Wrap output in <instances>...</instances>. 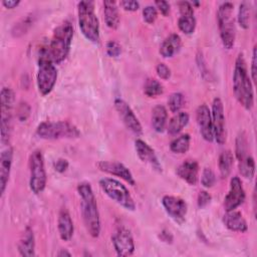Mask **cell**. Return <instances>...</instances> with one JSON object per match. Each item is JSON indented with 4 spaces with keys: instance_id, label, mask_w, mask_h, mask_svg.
<instances>
[{
    "instance_id": "13",
    "label": "cell",
    "mask_w": 257,
    "mask_h": 257,
    "mask_svg": "<svg viewBox=\"0 0 257 257\" xmlns=\"http://www.w3.org/2000/svg\"><path fill=\"white\" fill-rule=\"evenodd\" d=\"M113 248L118 256H131L135 251V241L132 232L125 227H119L111 237Z\"/></svg>"
},
{
    "instance_id": "32",
    "label": "cell",
    "mask_w": 257,
    "mask_h": 257,
    "mask_svg": "<svg viewBox=\"0 0 257 257\" xmlns=\"http://www.w3.org/2000/svg\"><path fill=\"white\" fill-rule=\"evenodd\" d=\"M251 17V6L249 2H242L239 6L238 11V23L243 29H248L250 26Z\"/></svg>"
},
{
    "instance_id": "11",
    "label": "cell",
    "mask_w": 257,
    "mask_h": 257,
    "mask_svg": "<svg viewBox=\"0 0 257 257\" xmlns=\"http://www.w3.org/2000/svg\"><path fill=\"white\" fill-rule=\"evenodd\" d=\"M212 125L214 140L219 145H224L226 142V125L223 102L219 97H215L212 103L211 110Z\"/></svg>"
},
{
    "instance_id": "36",
    "label": "cell",
    "mask_w": 257,
    "mask_h": 257,
    "mask_svg": "<svg viewBox=\"0 0 257 257\" xmlns=\"http://www.w3.org/2000/svg\"><path fill=\"white\" fill-rule=\"evenodd\" d=\"M143 18L145 22L153 24L158 18V9L154 5H147L143 9Z\"/></svg>"
},
{
    "instance_id": "18",
    "label": "cell",
    "mask_w": 257,
    "mask_h": 257,
    "mask_svg": "<svg viewBox=\"0 0 257 257\" xmlns=\"http://www.w3.org/2000/svg\"><path fill=\"white\" fill-rule=\"evenodd\" d=\"M135 149L140 160L148 165H150L154 170L158 172H162V166L159 162V159L153 150L145 141L138 139L135 142Z\"/></svg>"
},
{
    "instance_id": "1",
    "label": "cell",
    "mask_w": 257,
    "mask_h": 257,
    "mask_svg": "<svg viewBox=\"0 0 257 257\" xmlns=\"http://www.w3.org/2000/svg\"><path fill=\"white\" fill-rule=\"evenodd\" d=\"M77 193L80 198L81 214L86 231L91 237L97 238L100 233V218L93 190L89 183L82 182L77 186Z\"/></svg>"
},
{
    "instance_id": "43",
    "label": "cell",
    "mask_w": 257,
    "mask_h": 257,
    "mask_svg": "<svg viewBox=\"0 0 257 257\" xmlns=\"http://www.w3.org/2000/svg\"><path fill=\"white\" fill-rule=\"evenodd\" d=\"M120 7H122L125 11H137L140 8V3L138 1H134V0H124V1H120L119 2Z\"/></svg>"
},
{
    "instance_id": "3",
    "label": "cell",
    "mask_w": 257,
    "mask_h": 257,
    "mask_svg": "<svg viewBox=\"0 0 257 257\" xmlns=\"http://www.w3.org/2000/svg\"><path fill=\"white\" fill-rule=\"evenodd\" d=\"M73 26L69 21L59 24L53 31L52 38L47 45L48 55L54 64L62 62L68 55L72 38Z\"/></svg>"
},
{
    "instance_id": "24",
    "label": "cell",
    "mask_w": 257,
    "mask_h": 257,
    "mask_svg": "<svg viewBox=\"0 0 257 257\" xmlns=\"http://www.w3.org/2000/svg\"><path fill=\"white\" fill-rule=\"evenodd\" d=\"M181 47L182 39L180 35L177 33H173L165 38V40L162 42L160 46V54L165 58H170L178 53Z\"/></svg>"
},
{
    "instance_id": "25",
    "label": "cell",
    "mask_w": 257,
    "mask_h": 257,
    "mask_svg": "<svg viewBox=\"0 0 257 257\" xmlns=\"http://www.w3.org/2000/svg\"><path fill=\"white\" fill-rule=\"evenodd\" d=\"M104 21L107 27L116 29L119 25V14L115 1H103Z\"/></svg>"
},
{
    "instance_id": "39",
    "label": "cell",
    "mask_w": 257,
    "mask_h": 257,
    "mask_svg": "<svg viewBox=\"0 0 257 257\" xmlns=\"http://www.w3.org/2000/svg\"><path fill=\"white\" fill-rule=\"evenodd\" d=\"M180 15H194V6L188 1L178 2Z\"/></svg>"
},
{
    "instance_id": "19",
    "label": "cell",
    "mask_w": 257,
    "mask_h": 257,
    "mask_svg": "<svg viewBox=\"0 0 257 257\" xmlns=\"http://www.w3.org/2000/svg\"><path fill=\"white\" fill-rule=\"evenodd\" d=\"M13 162V149L7 146L2 150L0 155V193L1 196L4 194Z\"/></svg>"
},
{
    "instance_id": "16",
    "label": "cell",
    "mask_w": 257,
    "mask_h": 257,
    "mask_svg": "<svg viewBox=\"0 0 257 257\" xmlns=\"http://www.w3.org/2000/svg\"><path fill=\"white\" fill-rule=\"evenodd\" d=\"M97 168L106 174L116 176L132 186H135L136 181L131 171L121 163L115 161H100L96 164Z\"/></svg>"
},
{
    "instance_id": "2",
    "label": "cell",
    "mask_w": 257,
    "mask_h": 257,
    "mask_svg": "<svg viewBox=\"0 0 257 257\" xmlns=\"http://www.w3.org/2000/svg\"><path fill=\"white\" fill-rule=\"evenodd\" d=\"M233 91L236 99L245 108L250 110L254 104V90L251 77L248 74L247 64L243 53H239L233 70Z\"/></svg>"
},
{
    "instance_id": "9",
    "label": "cell",
    "mask_w": 257,
    "mask_h": 257,
    "mask_svg": "<svg viewBox=\"0 0 257 257\" xmlns=\"http://www.w3.org/2000/svg\"><path fill=\"white\" fill-rule=\"evenodd\" d=\"M29 187L34 194H40L44 191L47 182V176L44 165V158L39 150H35L29 157Z\"/></svg>"
},
{
    "instance_id": "29",
    "label": "cell",
    "mask_w": 257,
    "mask_h": 257,
    "mask_svg": "<svg viewBox=\"0 0 257 257\" xmlns=\"http://www.w3.org/2000/svg\"><path fill=\"white\" fill-rule=\"evenodd\" d=\"M191 137L189 134L181 135L180 137L174 139L170 144V150L175 154H185L190 148Z\"/></svg>"
},
{
    "instance_id": "5",
    "label": "cell",
    "mask_w": 257,
    "mask_h": 257,
    "mask_svg": "<svg viewBox=\"0 0 257 257\" xmlns=\"http://www.w3.org/2000/svg\"><path fill=\"white\" fill-rule=\"evenodd\" d=\"M57 80V69L48 55L47 46L39 51L38 71L36 75V83L39 92L42 95L49 94Z\"/></svg>"
},
{
    "instance_id": "35",
    "label": "cell",
    "mask_w": 257,
    "mask_h": 257,
    "mask_svg": "<svg viewBox=\"0 0 257 257\" xmlns=\"http://www.w3.org/2000/svg\"><path fill=\"white\" fill-rule=\"evenodd\" d=\"M216 182V176L210 168H205L202 172L201 183L205 188H211Z\"/></svg>"
},
{
    "instance_id": "12",
    "label": "cell",
    "mask_w": 257,
    "mask_h": 257,
    "mask_svg": "<svg viewBox=\"0 0 257 257\" xmlns=\"http://www.w3.org/2000/svg\"><path fill=\"white\" fill-rule=\"evenodd\" d=\"M114 108L117 111L121 121L126 126L127 130H130L132 133H134L137 136H140L143 134V127L142 124L135 114L132 107L127 104V102L121 98H115L114 99Z\"/></svg>"
},
{
    "instance_id": "26",
    "label": "cell",
    "mask_w": 257,
    "mask_h": 257,
    "mask_svg": "<svg viewBox=\"0 0 257 257\" xmlns=\"http://www.w3.org/2000/svg\"><path fill=\"white\" fill-rule=\"evenodd\" d=\"M168 120V111L162 104L156 105L152 110V125L157 133H163Z\"/></svg>"
},
{
    "instance_id": "22",
    "label": "cell",
    "mask_w": 257,
    "mask_h": 257,
    "mask_svg": "<svg viewBox=\"0 0 257 257\" xmlns=\"http://www.w3.org/2000/svg\"><path fill=\"white\" fill-rule=\"evenodd\" d=\"M224 225L233 232L245 233L248 230V225L243 217V215L239 211H228L223 216Z\"/></svg>"
},
{
    "instance_id": "31",
    "label": "cell",
    "mask_w": 257,
    "mask_h": 257,
    "mask_svg": "<svg viewBox=\"0 0 257 257\" xmlns=\"http://www.w3.org/2000/svg\"><path fill=\"white\" fill-rule=\"evenodd\" d=\"M164 92L162 83L155 78H148L144 84V93L148 97H157Z\"/></svg>"
},
{
    "instance_id": "14",
    "label": "cell",
    "mask_w": 257,
    "mask_h": 257,
    "mask_svg": "<svg viewBox=\"0 0 257 257\" xmlns=\"http://www.w3.org/2000/svg\"><path fill=\"white\" fill-rule=\"evenodd\" d=\"M162 205L167 214L178 224H183L188 211L187 203L180 197L166 195L162 199Z\"/></svg>"
},
{
    "instance_id": "27",
    "label": "cell",
    "mask_w": 257,
    "mask_h": 257,
    "mask_svg": "<svg viewBox=\"0 0 257 257\" xmlns=\"http://www.w3.org/2000/svg\"><path fill=\"white\" fill-rule=\"evenodd\" d=\"M190 116L186 111H179L174 114L168 124V133L172 136L179 134L189 122Z\"/></svg>"
},
{
    "instance_id": "10",
    "label": "cell",
    "mask_w": 257,
    "mask_h": 257,
    "mask_svg": "<svg viewBox=\"0 0 257 257\" xmlns=\"http://www.w3.org/2000/svg\"><path fill=\"white\" fill-rule=\"evenodd\" d=\"M235 156L238 161V169L240 174L251 180L255 174V162L248 151V141L244 132L239 133L235 143Z\"/></svg>"
},
{
    "instance_id": "40",
    "label": "cell",
    "mask_w": 257,
    "mask_h": 257,
    "mask_svg": "<svg viewBox=\"0 0 257 257\" xmlns=\"http://www.w3.org/2000/svg\"><path fill=\"white\" fill-rule=\"evenodd\" d=\"M212 200L211 195L207 192V191H200L198 194V198H197V204L199 208H204L206 207Z\"/></svg>"
},
{
    "instance_id": "48",
    "label": "cell",
    "mask_w": 257,
    "mask_h": 257,
    "mask_svg": "<svg viewBox=\"0 0 257 257\" xmlns=\"http://www.w3.org/2000/svg\"><path fill=\"white\" fill-rule=\"evenodd\" d=\"M57 256H59V257H63V256H71V254L68 252V251H66L65 249H60V251L56 254Z\"/></svg>"
},
{
    "instance_id": "41",
    "label": "cell",
    "mask_w": 257,
    "mask_h": 257,
    "mask_svg": "<svg viewBox=\"0 0 257 257\" xmlns=\"http://www.w3.org/2000/svg\"><path fill=\"white\" fill-rule=\"evenodd\" d=\"M257 53H256V45H254L252 50V59H251V67H250V77L253 82H256L257 79Z\"/></svg>"
},
{
    "instance_id": "17",
    "label": "cell",
    "mask_w": 257,
    "mask_h": 257,
    "mask_svg": "<svg viewBox=\"0 0 257 257\" xmlns=\"http://www.w3.org/2000/svg\"><path fill=\"white\" fill-rule=\"evenodd\" d=\"M196 119L203 139L207 142L214 140L211 110L206 104H201L196 110Z\"/></svg>"
},
{
    "instance_id": "45",
    "label": "cell",
    "mask_w": 257,
    "mask_h": 257,
    "mask_svg": "<svg viewBox=\"0 0 257 257\" xmlns=\"http://www.w3.org/2000/svg\"><path fill=\"white\" fill-rule=\"evenodd\" d=\"M155 7L159 9L164 16H167L170 12V3L167 1H155Z\"/></svg>"
},
{
    "instance_id": "7",
    "label": "cell",
    "mask_w": 257,
    "mask_h": 257,
    "mask_svg": "<svg viewBox=\"0 0 257 257\" xmlns=\"http://www.w3.org/2000/svg\"><path fill=\"white\" fill-rule=\"evenodd\" d=\"M36 135L44 140L76 139L80 137V132L77 126L66 120L43 121L38 124Z\"/></svg>"
},
{
    "instance_id": "38",
    "label": "cell",
    "mask_w": 257,
    "mask_h": 257,
    "mask_svg": "<svg viewBox=\"0 0 257 257\" xmlns=\"http://www.w3.org/2000/svg\"><path fill=\"white\" fill-rule=\"evenodd\" d=\"M30 114V106L26 102H20L17 107V116L19 120H26Z\"/></svg>"
},
{
    "instance_id": "47",
    "label": "cell",
    "mask_w": 257,
    "mask_h": 257,
    "mask_svg": "<svg viewBox=\"0 0 257 257\" xmlns=\"http://www.w3.org/2000/svg\"><path fill=\"white\" fill-rule=\"evenodd\" d=\"M19 4H20L19 0H3L2 1V5L8 9H13L17 7Z\"/></svg>"
},
{
    "instance_id": "34",
    "label": "cell",
    "mask_w": 257,
    "mask_h": 257,
    "mask_svg": "<svg viewBox=\"0 0 257 257\" xmlns=\"http://www.w3.org/2000/svg\"><path fill=\"white\" fill-rule=\"evenodd\" d=\"M184 102H185V98L181 92L172 93L168 99L169 108L174 113H177L181 110V108L184 105Z\"/></svg>"
},
{
    "instance_id": "33",
    "label": "cell",
    "mask_w": 257,
    "mask_h": 257,
    "mask_svg": "<svg viewBox=\"0 0 257 257\" xmlns=\"http://www.w3.org/2000/svg\"><path fill=\"white\" fill-rule=\"evenodd\" d=\"M178 27L185 34H192L196 28V18L194 15H180Z\"/></svg>"
},
{
    "instance_id": "44",
    "label": "cell",
    "mask_w": 257,
    "mask_h": 257,
    "mask_svg": "<svg viewBox=\"0 0 257 257\" xmlns=\"http://www.w3.org/2000/svg\"><path fill=\"white\" fill-rule=\"evenodd\" d=\"M68 161L65 159H58L53 163V168L58 173H64L68 169Z\"/></svg>"
},
{
    "instance_id": "46",
    "label": "cell",
    "mask_w": 257,
    "mask_h": 257,
    "mask_svg": "<svg viewBox=\"0 0 257 257\" xmlns=\"http://www.w3.org/2000/svg\"><path fill=\"white\" fill-rule=\"evenodd\" d=\"M159 237H160V239H161L163 242L168 243V244H169V243L171 244V243L173 242V240H174L173 235H172L171 232L168 231V230H163V231H161Z\"/></svg>"
},
{
    "instance_id": "30",
    "label": "cell",
    "mask_w": 257,
    "mask_h": 257,
    "mask_svg": "<svg viewBox=\"0 0 257 257\" xmlns=\"http://www.w3.org/2000/svg\"><path fill=\"white\" fill-rule=\"evenodd\" d=\"M1 110L2 114L11 115V110L14 104V92L11 88L3 87L1 90Z\"/></svg>"
},
{
    "instance_id": "20",
    "label": "cell",
    "mask_w": 257,
    "mask_h": 257,
    "mask_svg": "<svg viewBox=\"0 0 257 257\" xmlns=\"http://www.w3.org/2000/svg\"><path fill=\"white\" fill-rule=\"evenodd\" d=\"M176 173L186 183L195 186L199 179V164L195 160H186L177 168Z\"/></svg>"
},
{
    "instance_id": "42",
    "label": "cell",
    "mask_w": 257,
    "mask_h": 257,
    "mask_svg": "<svg viewBox=\"0 0 257 257\" xmlns=\"http://www.w3.org/2000/svg\"><path fill=\"white\" fill-rule=\"evenodd\" d=\"M156 71L158 76L164 80L169 79L171 76V69L165 63H159L156 67Z\"/></svg>"
},
{
    "instance_id": "6",
    "label": "cell",
    "mask_w": 257,
    "mask_h": 257,
    "mask_svg": "<svg viewBox=\"0 0 257 257\" xmlns=\"http://www.w3.org/2000/svg\"><path fill=\"white\" fill-rule=\"evenodd\" d=\"M234 5L231 2L222 3L217 11V21L220 31V37L223 46L231 49L235 44L236 25L234 19Z\"/></svg>"
},
{
    "instance_id": "37",
    "label": "cell",
    "mask_w": 257,
    "mask_h": 257,
    "mask_svg": "<svg viewBox=\"0 0 257 257\" xmlns=\"http://www.w3.org/2000/svg\"><path fill=\"white\" fill-rule=\"evenodd\" d=\"M121 53V46L115 40H109L106 43V54L110 57H117Z\"/></svg>"
},
{
    "instance_id": "21",
    "label": "cell",
    "mask_w": 257,
    "mask_h": 257,
    "mask_svg": "<svg viewBox=\"0 0 257 257\" xmlns=\"http://www.w3.org/2000/svg\"><path fill=\"white\" fill-rule=\"evenodd\" d=\"M57 229L61 240L69 241L72 238L74 226L71 216L66 208H62L59 211L57 218Z\"/></svg>"
},
{
    "instance_id": "28",
    "label": "cell",
    "mask_w": 257,
    "mask_h": 257,
    "mask_svg": "<svg viewBox=\"0 0 257 257\" xmlns=\"http://www.w3.org/2000/svg\"><path fill=\"white\" fill-rule=\"evenodd\" d=\"M233 164H234V156L232 152L229 150L222 152L221 155L219 156V161H218V167H219V171L222 178H227L230 175Z\"/></svg>"
},
{
    "instance_id": "8",
    "label": "cell",
    "mask_w": 257,
    "mask_h": 257,
    "mask_svg": "<svg viewBox=\"0 0 257 257\" xmlns=\"http://www.w3.org/2000/svg\"><path fill=\"white\" fill-rule=\"evenodd\" d=\"M101 190L112 201L128 211L136 210V203L126 187L119 181L112 178H103L99 181Z\"/></svg>"
},
{
    "instance_id": "23",
    "label": "cell",
    "mask_w": 257,
    "mask_h": 257,
    "mask_svg": "<svg viewBox=\"0 0 257 257\" xmlns=\"http://www.w3.org/2000/svg\"><path fill=\"white\" fill-rule=\"evenodd\" d=\"M18 252L21 256L29 257L35 255V238L30 227H26L18 242Z\"/></svg>"
},
{
    "instance_id": "15",
    "label": "cell",
    "mask_w": 257,
    "mask_h": 257,
    "mask_svg": "<svg viewBox=\"0 0 257 257\" xmlns=\"http://www.w3.org/2000/svg\"><path fill=\"white\" fill-rule=\"evenodd\" d=\"M246 194L239 177H233L230 180V189L224 199V208L226 212L236 210L245 201Z\"/></svg>"
},
{
    "instance_id": "4",
    "label": "cell",
    "mask_w": 257,
    "mask_h": 257,
    "mask_svg": "<svg viewBox=\"0 0 257 257\" xmlns=\"http://www.w3.org/2000/svg\"><path fill=\"white\" fill-rule=\"evenodd\" d=\"M78 25L82 35L91 43L97 44L100 40L99 21L95 14L93 1H80L77 4Z\"/></svg>"
}]
</instances>
